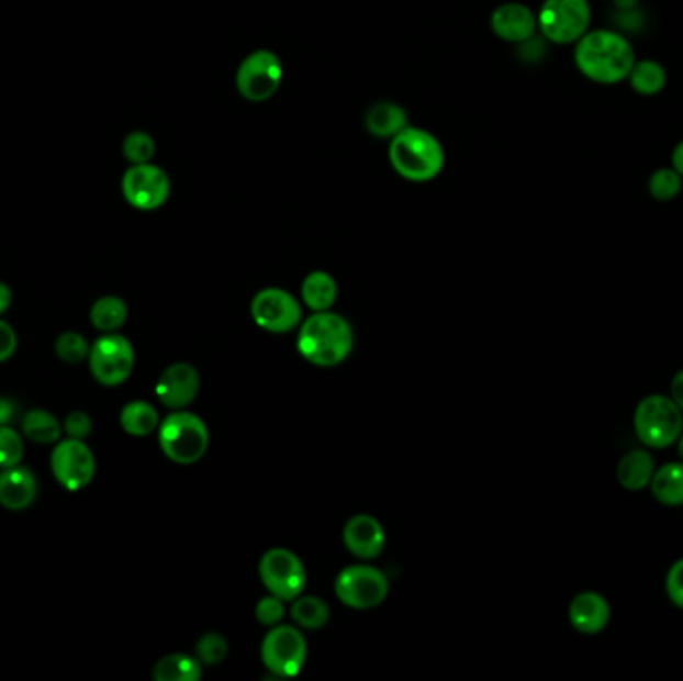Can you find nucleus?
<instances>
[{"mask_svg": "<svg viewBox=\"0 0 683 681\" xmlns=\"http://www.w3.org/2000/svg\"><path fill=\"white\" fill-rule=\"evenodd\" d=\"M573 60L578 70L595 85H617L629 77L636 53L628 38L614 31H587L575 43Z\"/></svg>", "mask_w": 683, "mask_h": 681, "instance_id": "obj_1", "label": "nucleus"}, {"mask_svg": "<svg viewBox=\"0 0 683 681\" xmlns=\"http://www.w3.org/2000/svg\"><path fill=\"white\" fill-rule=\"evenodd\" d=\"M296 346L300 356L312 366L334 368L352 351V326L331 310L314 312L298 330Z\"/></svg>", "mask_w": 683, "mask_h": 681, "instance_id": "obj_2", "label": "nucleus"}, {"mask_svg": "<svg viewBox=\"0 0 683 681\" xmlns=\"http://www.w3.org/2000/svg\"><path fill=\"white\" fill-rule=\"evenodd\" d=\"M388 158L398 176L416 185L432 182L446 165L440 141L432 132L410 124L390 141Z\"/></svg>", "mask_w": 683, "mask_h": 681, "instance_id": "obj_3", "label": "nucleus"}, {"mask_svg": "<svg viewBox=\"0 0 683 681\" xmlns=\"http://www.w3.org/2000/svg\"><path fill=\"white\" fill-rule=\"evenodd\" d=\"M210 434L202 417L175 410L158 426V444L166 458L180 466L197 464L209 450Z\"/></svg>", "mask_w": 683, "mask_h": 681, "instance_id": "obj_4", "label": "nucleus"}, {"mask_svg": "<svg viewBox=\"0 0 683 681\" xmlns=\"http://www.w3.org/2000/svg\"><path fill=\"white\" fill-rule=\"evenodd\" d=\"M638 438L656 450L672 446L680 438L683 428L682 410L665 395H648L639 402L634 416Z\"/></svg>", "mask_w": 683, "mask_h": 681, "instance_id": "obj_5", "label": "nucleus"}, {"mask_svg": "<svg viewBox=\"0 0 683 681\" xmlns=\"http://www.w3.org/2000/svg\"><path fill=\"white\" fill-rule=\"evenodd\" d=\"M538 29L553 44L578 43L590 29L592 9L587 0H544Z\"/></svg>", "mask_w": 683, "mask_h": 681, "instance_id": "obj_6", "label": "nucleus"}, {"mask_svg": "<svg viewBox=\"0 0 683 681\" xmlns=\"http://www.w3.org/2000/svg\"><path fill=\"white\" fill-rule=\"evenodd\" d=\"M260 658L270 673L278 678H294L309 658L306 637L298 626L278 624L270 627L260 646Z\"/></svg>", "mask_w": 683, "mask_h": 681, "instance_id": "obj_7", "label": "nucleus"}, {"mask_svg": "<svg viewBox=\"0 0 683 681\" xmlns=\"http://www.w3.org/2000/svg\"><path fill=\"white\" fill-rule=\"evenodd\" d=\"M258 576L265 583L268 593L276 598L292 602L304 592L309 583V573L302 560L294 551L287 548H272L262 554L258 563Z\"/></svg>", "mask_w": 683, "mask_h": 681, "instance_id": "obj_8", "label": "nucleus"}, {"mask_svg": "<svg viewBox=\"0 0 683 681\" xmlns=\"http://www.w3.org/2000/svg\"><path fill=\"white\" fill-rule=\"evenodd\" d=\"M282 60L272 51H254L244 58L236 70V88L248 102H266L272 99L282 85Z\"/></svg>", "mask_w": 683, "mask_h": 681, "instance_id": "obj_9", "label": "nucleus"}, {"mask_svg": "<svg viewBox=\"0 0 683 681\" xmlns=\"http://www.w3.org/2000/svg\"><path fill=\"white\" fill-rule=\"evenodd\" d=\"M334 592L342 604L352 610H372L387 602L388 578L372 566H348L334 582Z\"/></svg>", "mask_w": 683, "mask_h": 681, "instance_id": "obj_10", "label": "nucleus"}, {"mask_svg": "<svg viewBox=\"0 0 683 681\" xmlns=\"http://www.w3.org/2000/svg\"><path fill=\"white\" fill-rule=\"evenodd\" d=\"M89 368L99 384L121 386L134 370L133 344L116 332L100 336L90 346Z\"/></svg>", "mask_w": 683, "mask_h": 681, "instance_id": "obj_11", "label": "nucleus"}, {"mask_svg": "<svg viewBox=\"0 0 683 681\" xmlns=\"http://www.w3.org/2000/svg\"><path fill=\"white\" fill-rule=\"evenodd\" d=\"M122 197L136 210L160 209L170 197V178L160 166L131 165L122 176Z\"/></svg>", "mask_w": 683, "mask_h": 681, "instance_id": "obj_12", "label": "nucleus"}, {"mask_svg": "<svg viewBox=\"0 0 683 681\" xmlns=\"http://www.w3.org/2000/svg\"><path fill=\"white\" fill-rule=\"evenodd\" d=\"M51 468L56 482L67 488L68 492H78L94 480L97 460L82 439L68 438L56 444L51 456Z\"/></svg>", "mask_w": 683, "mask_h": 681, "instance_id": "obj_13", "label": "nucleus"}, {"mask_svg": "<svg viewBox=\"0 0 683 681\" xmlns=\"http://www.w3.org/2000/svg\"><path fill=\"white\" fill-rule=\"evenodd\" d=\"M254 322L270 334H288L300 326L302 306L296 298L282 288H265L253 298Z\"/></svg>", "mask_w": 683, "mask_h": 681, "instance_id": "obj_14", "label": "nucleus"}, {"mask_svg": "<svg viewBox=\"0 0 683 681\" xmlns=\"http://www.w3.org/2000/svg\"><path fill=\"white\" fill-rule=\"evenodd\" d=\"M200 390V373L192 364L177 362L168 366L156 382V395L160 404L170 410L190 406Z\"/></svg>", "mask_w": 683, "mask_h": 681, "instance_id": "obj_15", "label": "nucleus"}, {"mask_svg": "<svg viewBox=\"0 0 683 681\" xmlns=\"http://www.w3.org/2000/svg\"><path fill=\"white\" fill-rule=\"evenodd\" d=\"M342 539L346 549L358 560H374L387 546L384 527L368 514H358L350 517L342 532Z\"/></svg>", "mask_w": 683, "mask_h": 681, "instance_id": "obj_16", "label": "nucleus"}, {"mask_svg": "<svg viewBox=\"0 0 683 681\" xmlns=\"http://www.w3.org/2000/svg\"><path fill=\"white\" fill-rule=\"evenodd\" d=\"M492 33L506 43L524 44L538 31V16L522 2H504L490 16Z\"/></svg>", "mask_w": 683, "mask_h": 681, "instance_id": "obj_17", "label": "nucleus"}, {"mask_svg": "<svg viewBox=\"0 0 683 681\" xmlns=\"http://www.w3.org/2000/svg\"><path fill=\"white\" fill-rule=\"evenodd\" d=\"M38 492L34 473L23 466L0 470V505L11 512H23L31 507Z\"/></svg>", "mask_w": 683, "mask_h": 681, "instance_id": "obj_18", "label": "nucleus"}, {"mask_svg": "<svg viewBox=\"0 0 683 681\" xmlns=\"http://www.w3.org/2000/svg\"><path fill=\"white\" fill-rule=\"evenodd\" d=\"M570 622L585 636L600 634L609 624V605L600 593L584 592L575 595L570 604Z\"/></svg>", "mask_w": 683, "mask_h": 681, "instance_id": "obj_19", "label": "nucleus"}, {"mask_svg": "<svg viewBox=\"0 0 683 681\" xmlns=\"http://www.w3.org/2000/svg\"><path fill=\"white\" fill-rule=\"evenodd\" d=\"M366 131L374 138H394L398 132L404 131L408 126L406 110L398 107L394 102H376L370 107L365 116Z\"/></svg>", "mask_w": 683, "mask_h": 681, "instance_id": "obj_20", "label": "nucleus"}, {"mask_svg": "<svg viewBox=\"0 0 683 681\" xmlns=\"http://www.w3.org/2000/svg\"><path fill=\"white\" fill-rule=\"evenodd\" d=\"M653 458L648 451L634 450L626 454L617 464V482L629 492L643 490L653 478Z\"/></svg>", "mask_w": 683, "mask_h": 681, "instance_id": "obj_21", "label": "nucleus"}, {"mask_svg": "<svg viewBox=\"0 0 683 681\" xmlns=\"http://www.w3.org/2000/svg\"><path fill=\"white\" fill-rule=\"evenodd\" d=\"M338 297L336 280L324 270L310 272L302 282V300L312 312H326L334 306Z\"/></svg>", "mask_w": 683, "mask_h": 681, "instance_id": "obj_22", "label": "nucleus"}, {"mask_svg": "<svg viewBox=\"0 0 683 681\" xmlns=\"http://www.w3.org/2000/svg\"><path fill=\"white\" fill-rule=\"evenodd\" d=\"M153 678L156 681H199L202 678V663L197 656L170 654L156 661Z\"/></svg>", "mask_w": 683, "mask_h": 681, "instance_id": "obj_23", "label": "nucleus"}, {"mask_svg": "<svg viewBox=\"0 0 683 681\" xmlns=\"http://www.w3.org/2000/svg\"><path fill=\"white\" fill-rule=\"evenodd\" d=\"M121 426L126 434L143 438V436H148L158 429L160 417H158V412L153 404L136 400V402H131V404L122 408Z\"/></svg>", "mask_w": 683, "mask_h": 681, "instance_id": "obj_24", "label": "nucleus"}, {"mask_svg": "<svg viewBox=\"0 0 683 681\" xmlns=\"http://www.w3.org/2000/svg\"><path fill=\"white\" fill-rule=\"evenodd\" d=\"M651 494L663 505L683 504V464H668L651 478Z\"/></svg>", "mask_w": 683, "mask_h": 681, "instance_id": "obj_25", "label": "nucleus"}, {"mask_svg": "<svg viewBox=\"0 0 683 681\" xmlns=\"http://www.w3.org/2000/svg\"><path fill=\"white\" fill-rule=\"evenodd\" d=\"M292 622L302 629H320L331 619V607L318 595H298L290 607Z\"/></svg>", "mask_w": 683, "mask_h": 681, "instance_id": "obj_26", "label": "nucleus"}, {"mask_svg": "<svg viewBox=\"0 0 683 681\" xmlns=\"http://www.w3.org/2000/svg\"><path fill=\"white\" fill-rule=\"evenodd\" d=\"M128 319V306L119 297H102L90 308V322L102 334H111L124 326Z\"/></svg>", "mask_w": 683, "mask_h": 681, "instance_id": "obj_27", "label": "nucleus"}, {"mask_svg": "<svg viewBox=\"0 0 683 681\" xmlns=\"http://www.w3.org/2000/svg\"><path fill=\"white\" fill-rule=\"evenodd\" d=\"M23 434L34 444H55L63 434V426L51 412L34 408L23 416Z\"/></svg>", "mask_w": 683, "mask_h": 681, "instance_id": "obj_28", "label": "nucleus"}, {"mask_svg": "<svg viewBox=\"0 0 683 681\" xmlns=\"http://www.w3.org/2000/svg\"><path fill=\"white\" fill-rule=\"evenodd\" d=\"M629 85L641 97H656L665 88L668 75L663 66L656 60H636V65L629 70Z\"/></svg>", "mask_w": 683, "mask_h": 681, "instance_id": "obj_29", "label": "nucleus"}, {"mask_svg": "<svg viewBox=\"0 0 683 681\" xmlns=\"http://www.w3.org/2000/svg\"><path fill=\"white\" fill-rule=\"evenodd\" d=\"M155 153V138L148 132H131L122 143V154L131 165H146L153 160Z\"/></svg>", "mask_w": 683, "mask_h": 681, "instance_id": "obj_30", "label": "nucleus"}, {"mask_svg": "<svg viewBox=\"0 0 683 681\" xmlns=\"http://www.w3.org/2000/svg\"><path fill=\"white\" fill-rule=\"evenodd\" d=\"M683 178L673 168H660L650 176L648 190L651 198L660 202H670L682 192Z\"/></svg>", "mask_w": 683, "mask_h": 681, "instance_id": "obj_31", "label": "nucleus"}, {"mask_svg": "<svg viewBox=\"0 0 683 681\" xmlns=\"http://www.w3.org/2000/svg\"><path fill=\"white\" fill-rule=\"evenodd\" d=\"M56 356L67 364H80L89 360L90 346L78 332H65L56 340Z\"/></svg>", "mask_w": 683, "mask_h": 681, "instance_id": "obj_32", "label": "nucleus"}, {"mask_svg": "<svg viewBox=\"0 0 683 681\" xmlns=\"http://www.w3.org/2000/svg\"><path fill=\"white\" fill-rule=\"evenodd\" d=\"M228 656V641L222 634L209 632L197 641V658L202 666H219Z\"/></svg>", "mask_w": 683, "mask_h": 681, "instance_id": "obj_33", "label": "nucleus"}, {"mask_svg": "<svg viewBox=\"0 0 683 681\" xmlns=\"http://www.w3.org/2000/svg\"><path fill=\"white\" fill-rule=\"evenodd\" d=\"M24 456V442L16 429L0 426V470L21 464Z\"/></svg>", "mask_w": 683, "mask_h": 681, "instance_id": "obj_34", "label": "nucleus"}, {"mask_svg": "<svg viewBox=\"0 0 683 681\" xmlns=\"http://www.w3.org/2000/svg\"><path fill=\"white\" fill-rule=\"evenodd\" d=\"M256 619L258 624H262L266 627H275L278 624H282L284 615H287V607H284V600L276 598L272 593H268L262 600H258L256 604Z\"/></svg>", "mask_w": 683, "mask_h": 681, "instance_id": "obj_35", "label": "nucleus"}, {"mask_svg": "<svg viewBox=\"0 0 683 681\" xmlns=\"http://www.w3.org/2000/svg\"><path fill=\"white\" fill-rule=\"evenodd\" d=\"M65 432H67L68 438H89L90 432H92V422H90L89 414H85L80 410L70 412L67 420H65Z\"/></svg>", "mask_w": 683, "mask_h": 681, "instance_id": "obj_36", "label": "nucleus"}, {"mask_svg": "<svg viewBox=\"0 0 683 681\" xmlns=\"http://www.w3.org/2000/svg\"><path fill=\"white\" fill-rule=\"evenodd\" d=\"M665 590L673 605L683 610V560L675 561L665 580Z\"/></svg>", "mask_w": 683, "mask_h": 681, "instance_id": "obj_37", "label": "nucleus"}, {"mask_svg": "<svg viewBox=\"0 0 683 681\" xmlns=\"http://www.w3.org/2000/svg\"><path fill=\"white\" fill-rule=\"evenodd\" d=\"M16 346H19L16 332L12 330L11 324L0 320V364L7 362L9 358H12V354L16 351Z\"/></svg>", "mask_w": 683, "mask_h": 681, "instance_id": "obj_38", "label": "nucleus"}, {"mask_svg": "<svg viewBox=\"0 0 683 681\" xmlns=\"http://www.w3.org/2000/svg\"><path fill=\"white\" fill-rule=\"evenodd\" d=\"M16 417V404L9 398H0V426H9Z\"/></svg>", "mask_w": 683, "mask_h": 681, "instance_id": "obj_39", "label": "nucleus"}, {"mask_svg": "<svg viewBox=\"0 0 683 681\" xmlns=\"http://www.w3.org/2000/svg\"><path fill=\"white\" fill-rule=\"evenodd\" d=\"M672 400L683 412V370L675 373L672 382Z\"/></svg>", "mask_w": 683, "mask_h": 681, "instance_id": "obj_40", "label": "nucleus"}, {"mask_svg": "<svg viewBox=\"0 0 683 681\" xmlns=\"http://www.w3.org/2000/svg\"><path fill=\"white\" fill-rule=\"evenodd\" d=\"M11 288L4 284V282H0V314H2V312H7V310L11 308Z\"/></svg>", "mask_w": 683, "mask_h": 681, "instance_id": "obj_41", "label": "nucleus"}, {"mask_svg": "<svg viewBox=\"0 0 683 681\" xmlns=\"http://www.w3.org/2000/svg\"><path fill=\"white\" fill-rule=\"evenodd\" d=\"M672 165L673 170L683 178V141L673 148Z\"/></svg>", "mask_w": 683, "mask_h": 681, "instance_id": "obj_42", "label": "nucleus"}, {"mask_svg": "<svg viewBox=\"0 0 683 681\" xmlns=\"http://www.w3.org/2000/svg\"><path fill=\"white\" fill-rule=\"evenodd\" d=\"M680 456L683 458V436L682 439H680Z\"/></svg>", "mask_w": 683, "mask_h": 681, "instance_id": "obj_43", "label": "nucleus"}]
</instances>
